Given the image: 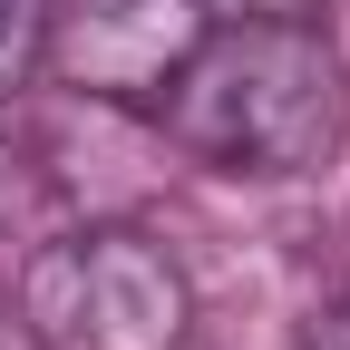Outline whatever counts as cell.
<instances>
[{
	"label": "cell",
	"instance_id": "obj_1",
	"mask_svg": "<svg viewBox=\"0 0 350 350\" xmlns=\"http://www.w3.org/2000/svg\"><path fill=\"white\" fill-rule=\"evenodd\" d=\"M156 126L204 175H312L350 126V68L321 20H214L156 88Z\"/></svg>",
	"mask_w": 350,
	"mask_h": 350
},
{
	"label": "cell",
	"instance_id": "obj_2",
	"mask_svg": "<svg viewBox=\"0 0 350 350\" xmlns=\"http://www.w3.org/2000/svg\"><path fill=\"white\" fill-rule=\"evenodd\" d=\"M195 292L175 253L137 224H78L20 262V340L29 350H185Z\"/></svg>",
	"mask_w": 350,
	"mask_h": 350
},
{
	"label": "cell",
	"instance_id": "obj_3",
	"mask_svg": "<svg viewBox=\"0 0 350 350\" xmlns=\"http://www.w3.org/2000/svg\"><path fill=\"white\" fill-rule=\"evenodd\" d=\"M204 29H214L204 0H49V68L78 98L156 107V88Z\"/></svg>",
	"mask_w": 350,
	"mask_h": 350
},
{
	"label": "cell",
	"instance_id": "obj_4",
	"mask_svg": "<svg viewBox=\"0 0 350 350\" xmlns=\"http://www.w3.org/2000/svg\"><path fill=\"white\" fill-rule=\"evenodd\" d=\"M49 59V0H0V107L20 98Z\"/></svg>",
	"mask_w": 350,
	"mask_h": 350
},
{
	"label": "cell",
	"instance_id": "obj_5",
	"mask_svg": "<svg viewBox=\"0 0 350 350\" xmlns=\"http://www.w3.org/2000/svg\"><path fill=\"white\" fill-rule=\"evenodd\" d=\"M214 20H321V0H204Z\"/></svg>",
	"mask_w": 350,
	"mask_h": 350
},
{
	"label": "cell",
	"instance_id": "obj_6",
	"mask_svg": "<svg viewBox=\"0 0 350 350\" xmlns=\"http://www.w3.org/2000/svg\"><path fill=\"white\" fill-rule=\"evenodd\" d=\"M301 350H350V312H321L312 331H301Z\"/></svg>",
	"mask_w": 350,
	"mask_h": 350
}]
</instances>
